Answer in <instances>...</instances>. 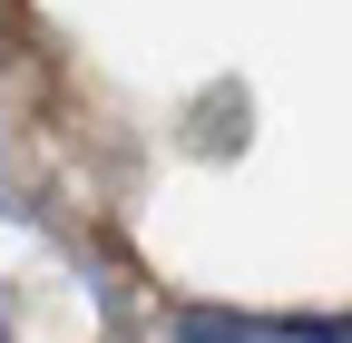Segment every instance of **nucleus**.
<instances>
[{
  "instance_id": "nucleus-1",
  "label": "nucleus",
  "mask_w": 352,
  "mask_h": 343,
  "mask_svg": "<svg viewBox=\"0 0 352 343\" xmlns=\"http://www.w3.org/2000/svg\"><path fill=\"white\" fill-rule=\"evenodd\" d=\"M186 343H352V324H254V314H186Z\"/></svg>"
}]
</instances>
